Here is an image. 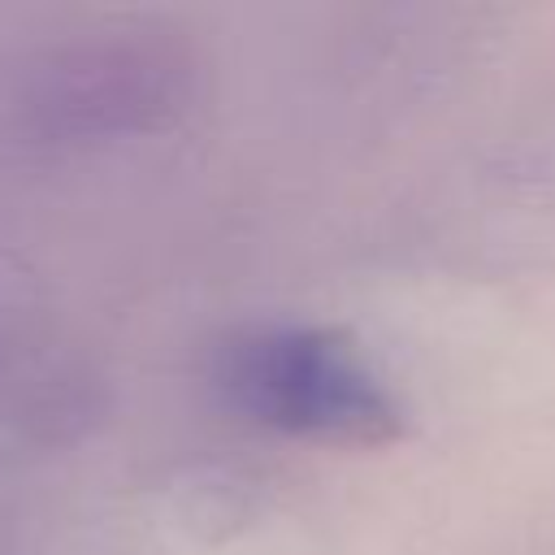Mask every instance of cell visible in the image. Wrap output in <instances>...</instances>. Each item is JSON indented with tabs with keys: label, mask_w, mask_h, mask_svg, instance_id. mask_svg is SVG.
<instances>
[{
	"label": "cell",
	"mask_w": 555,
	"mask_h": 555,
	"mask_svg": "<svg viewBox=\"0 0 555 555\" xmlns=\"http://www.w3.org/2000/svg\"><path fill=\"white\" fill-rule=\"evenodd\" d=\"M221 386L269 429L382 447L403 434V412L369 360L334 330L269 321L221 347Z\"/></svg>",
	"instance_id": "obj_1"
}]
</instances>
